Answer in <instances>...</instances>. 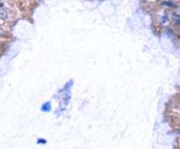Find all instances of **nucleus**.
<instances>
[{"instance_id":"obj_1","label":"nucleus","mask_w":180,"mask_h":149,"mask_svg":"<svg viewBox=\"0 0 180 149\" xmlns=\"http://www.w3.org/2000/svg\"><path fill=\"white\" fill-rule=\"evenodd\" d=\"M9 17H10V12H9L8 9H6L3 6L2 7L0 6V20L5 21V20L9 19Z\"/></svg>"}]
</instances>
